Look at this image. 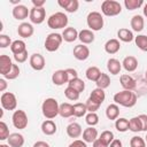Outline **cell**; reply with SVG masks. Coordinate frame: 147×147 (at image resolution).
I'll return each mask as SVG.
<instances>
[{"mask_svg":"<svg viewBox=\"0 0 147 147\" xmlns=\"http://www.w3.org/2000/svg\"><path fill=\"white\" fill-rule=\"evenodd\" d=\"M11 121H13V125L18 130L25 129L28 126V123H29L28 115L25 114L24 110H21V109L14 111V114L11 116Z\"/></svg>","mask_w":147,"mask_h":147,"instance_id":"cell-7","label":"cell"},{"mask_svg":"<svg viewBox=\"0 0 147 147\" xmlns=\"http://www.w3.org/2000/svg\"><path fill=\"white\" fill-rule=\"evenodd\" d=\"M78 39L82 41V44L87 45V44H91V42L94 41L95 36H94V33H93L92 30H90V29H84V30L79 31Z\"/></svg>","mask_w":147,"mask_h":147,"instance_id":"cell-21","label":"cell"},{"mask_svg":"<svg viewBox=\"0 0 147 147\" xmlns=\"http://www.w3.org/2000/svg\"><path fill=\"white\" fill-rule=\"evenodd\" d=\"M14 60H15L17 63H24V62L28 60V51L14 55Z\"/></svg>","mask_w":147,"mask_h":147,"instance_id":"cell-49","label":"cell"},{"mask_svg":"<svg viewBox=\"0 0 147 147\" xmlns=\"http://www.w3.org/2000/svg\"><path fill=\"white\" fill-rule=\"evenodd\" d=\"M10 45H11L10 38H9L7 34L1 33V34H0V47H1V48H6V47H8V46H10Z\"/></svg>","mask_w":147,"mask_h":147,"instance_id":"cell-47","label":"cell"},{"mask_svg":"<svg viewBox=\"0 0 147 147\" xmlns=\"http://www.w3.org/2000/svg\"><path fill=\"white\" fill-rule=\"evenodd\" d=\"M106 116L110 121H116L119 116V108L116 103H111L106 109Z\"/></svg>","mask_w":147,"mask_h":147,"instance_id":"cell-32","label":"cell"},{"mask_svg":"<svg viewBox=\"0 0 147 147\" xmlns=\"http://www.w3.org/2000/svg\"><path fill=\"white\" fill-rule=\"evenodd\" d=\"M107 69L111 75H118L122 69V63L117 59L111 57L107 61Z\"/></svg>","mask_w":147,"mask_h":147,"instance_id":"cell-28","label":"cell"},{"mask_svg":"<svg viewBox=\"0 0 147 147\" xmlns=\"http://www.w3.org/2000/svg\"><path fill=\"white\" fill-rule=\"evenodd\" d=\"M86 23L90 30L92 31H100L103 28V17L99 11H91L86 17Z\"/></svg>","mask_w":147,"mask_h":147,"instance_id":"cell-5","label":"cell"},{"mask_svg":"<svg viewBox=\"0 0 147 147\" xmlns=\"http://www.w3.org/2000/svg\"><path fill=\"white\" fill-rule=\"evenodd\" d=\"M67 134L70 138H78V137H80L83 134V130H82L80 124H78L76 122L69 124L67 126Z\"/></svg>","mask_w":147,"mask_h":147,"instance_id":"cell-27","label":"cell"},{"mask_svg":"<svg viewBox=\"0 0 147 147\" xmlns=\"http://www.w3.org/2000/svg\"><path fill=\"white\" fill-rule=\"evenodd\" d=\"M78 34L79 32L74 28V26H68L63 30L62 32V37H63V40L67 41V42H72L75 41L76 39H78Z\"/></svg>","mask_w":147,"mask_h":147,"instance_id":"cell-18","label":"cell"},{"mask_svg":"<svg viewBox=\"0 0 147 147\" xmlns=\"http://www.w3.org/2000/svg\"><path fill=\"white\" fill-rule=\"evenodd\" d=\"M85 122L90 126H95L99 123V116L96 115V113H88L85 116Z\"/></svg>","mask_w":147,"mask_h":147,"instance_id":"cell-43","label":"cell"},{"mask_svg":"<svg viewBox=\"0 0 147 147\" xmlns=\"http://www.w3.org/2000/svg\"><path fill=\"white\" fill-rule=\"evenodd\" d=\"M134 42L139 49H141L142 52H147V36L138 34L137 37H134Z\"/></svg>","mask_w":147,"mask_h":147,"instance_id":"cell-39","label":"cell"},{"mask_svg":"<svg viewBox=\"0 0 147 147\" xmlns=\"http://www.w3.org/2000/svg\"><path fill=\"white\" fill-rule=\"evenodd\" d=\"M0 147H10V146H9V145H6V144H1Z\"/></svg>","mask_w":147,"mask_h":147,"instance_id":"cell-59","label":"cell"},{"mask_svg":"<svg viewBox=\"0 0 147 147\" xmlns=\"http://www.w3.org/2000/svg\"><path fill=\"white\" fill-rule=\"evenodd\" d=\"M7 141H8V145L10 147H23L24 137L18 132H14V133H10L9 138L7 139Z\"/></svg>","mask_w":147,"mask_h":147,"instance_id":"cell-20","label":"cell"},{"mask_svg":"<svg viewBox=\"0 0 147 147\" xmlns=\"http://www.w3.org/2000/svg\"><path fill=\"white\" fill-rule=\"evenodd\" d=\"M7 88V82L5 78H0V92H5Z\"/></svg>","mask_w":147,"mask_h":147,"instance_id":"cell-56","label":"cell"},{"mask_svg":"<svg viewBox=\"0 0 147 147\" xmlns=\"http://www.w3.org/2000/svg\"><path fill=\"white\" fill-rule=\"evenodd\" d=\"M56 124L52 119H46L41 123V131L46 136H53L56 132Z\"/></svg>","mask_w":147,"mask_h":147,"instance_id":"cell-26","label":"cell"},{"mask_svg":"<svg viewBox=\"0 0 147 147\" xmlns=\"http://www.w3.org/2000/svg\"><path fill=\"white\" fill-rule=\"evenodd\" d=\"M59 115L63 118H68L71 117L74 115V105L69 103V102H63L60 105V109H59Z\"/></svg>","mask_w":147,"mask_h":147,"instance_id":"cell-29","label":"cell"},{"mask_svg":"<svg viewBox=\"0 0 147 147\" xmlns=\"http://www.w3.org/2000/svg\"><path fill=\"white\" fill-rule=\"evenodd\" d=\"M93 147H109V146H108L106 142H103L100 138H98V139L93 142Z\"/></svg>","mask_w":147,"mask_h":147,"instance_id":"cell-54","label":"cell"},{"mask_svg":"<svg viewBox=\"0 0 147 147\" xmlns=\"http://www.w3.org/2000/svg\"><path fill=\"white\" fill-rule=\"evenodd\" d=\"M33 147H51L46 141H37V142H34L33 144Z\"/></svg>","mask_w":147,"mask_h":147,"instance_id":"cell-57","label":"cell"},{"mask_svg":"<svg viewBox=\"0 0 147 147\" xmlns=\"http://www.w3.org/2000/svg\"><path fill=\"white\" fill-rule=\"evenodd\" d=\"M91 101H93V102H95V103H98V105H102V102L105 101V99H106V93H105V91L102 90V88H94L92 92H91V94H90V98H88Z\"/></svg>","mask_w":147,"mask_h":147,"instance_id":"cell-24","label":"cell"},{"mask_svg":"<svg viewBox=\"0 0 147 147\" xmlns=\"http://www.w3.org/2000/svg\"><path fill=\"white\" fill-rule=\"evenodd\" d=\"M101 11L106 16H117L122 11V6L115 0H105L101 3Z\"/></svg>","mask_w":147,"mask_h":147,"instance_id":"cell-4","label":"cell"},{"mask_svg":"<svg viewBox=\"0 0 147 147\" xmlns=\"http://www.w3.org/2000/svg\"><path fill=\"white\" fill-rule=\"evenodd\" d=\"M87 113V108L85 103L82 102H77L74 105V116L75 117H83L85 116Z\"/></svg>","mask_w":147,"mask_h":147,"instance_id":"cell-35","label":"cell"},{"mask_svg":"<svg viewBox=\"0 0 147 147\" xmlns=\"http://www.w3.org/2000/svg\"><path fill=\"white\" fill-rule=\"evenodd\" d=\"M140 122H141V126H142V131L147 132V115L146 114H141L138 116Z\"/></svg>","mask_w":147,"mask_h":147,"instance_id":"cell-52","label":"cell"},{"mask_svg":"<svg viewBox=\"0 0 147 147\" xmlns=\"http://www.w3.org/2000/svg\"><path fill=\"white\" fill-rule=\"evenodd\" d=\"M68 86L75 88V90L78 91L79 93L85 90V83H84V80L80 79L79 77H77V78H75V79H72V80H70V82H68Z\"/></svg>","mask_w":147,"mask_h":147,"instance_id":"cell-37","label":"cell"},{"mask_svg":"<svg viewBox=\"0 0 147 147\" xmlns=\"http://www.w3.org/2000/svg\"><path fill=\"white\" fill-rule=\"evenodd\" d=\"M129 130L132 131V132H140V131H142L141 122H140L138 116L132 117L131 119H129Z\"/></svg>","mask_w":147,"mask_h":147,"instance_id":"cell-36","label":"cell"},{"mask_svg":"<svg viewBox=\"0 0 147 147\" xmlns=\"http://www.w3.org/2000/svg\"><path fill=\"white\" fill-rule=\"evenodd\" d=\"M114 101L116 105L126 107V108H131L137 103V94L132 91H121L117 92L114 95Z\"/></svg>","mask_w":147,"mask_h":147,"instance_id":"cell-1","label":"cell"},{"mask_svg":"<svg viewBox=\"0 0 147 147\" xmlns=\"http://www.w3.org/2000/svg\"><path fill=\"white\" fill-rule=\"evenodd\" d=\"M99 138H100V139H101L103 142H106L108 146H109V145L111 144V141L115 139V137H114V133H113L111 131H108V130L103 131Z\"/></svg>","mask_w":147,"mask_h":147,"instance_id":"cell-46","label":"cell"},{"mask_svg":"<svg viewBox=\"0 0 147 147\" xmlns=\"http://www.w3.org/2000/svg\"><path fill=\"white\" fill-rule=\"evenodd\" d=\"M59 109H60V105L57 102L56 99L54 98H47L44 100L42 105H41V111L42 115L47 118V119H53L59 115Z\"/></svg>","mask_w":147,"mask_h":147,"instance_id":"cell-2","label":"cell"},{"mask_svg":"<svg viewBox=\"0 0 147 147\" xmlns=\"http://www.w3.org/2000/svg\"><path fill=\"white\" fill-rule=\"evenodd\" d=\"M74 56L78 61H85L90 56V48L87 46H85L84 44L77 45L74 48Z\"/></svg>","mask_w":147,"mask_h":147,"instance_id":"cell-11","label":"cell"},{"mask_svg":"<svg viewBox=\"0 0 147 147\" xmlns=\"http://www.w3.org/2000/svg\"><path fill=\"white\" fill-rule=\"evenodd\" d=\"M85 105H86L87 111H90V113H95V111H96V110H99V108H100V105H98V103H95V102L91 101L90 99H87V100H86Z\"/></svg>","mask_w":147,"mask_h":147,"instance_id":"cell-48","label":"cell"},{"mask_svg":"<svg viewBox=\"0 0 147 147\" xmlns=\"http://www.w3.org/2000/svg\"><path fill=\"white\" fill-rule=\"evenodd\" d=\"M10 51L13 52L14 55L20 54V53H23V52L26 51V45H25V42L23 40H18V39L17 40H14L11 42V45H10Z\"/></svg>","mask_w":147,"mask_h":147,"instance_id":"cell-33","label":"cell"},{"mask_svg":"<svg viewBox=\"0 0 147 147\" xmlns=\"http://www.w3.org/2000/svg\"><path fill=\"white\" fill-rule=\"evenodd\" d=\"M34 32V29L32 26L31 23H28V22H23L18 25L17 28V33L20 37L22 38H30Z\"/></svg>","mask_w":147,"mask_h":147,"instance_id":"cell-16","label":"cell"},{"mask_svg":"<svg viewBox=\"0 0 147 147\" xmlns=\"http://www.w3.org/2000/svg\"><path fill=\"white\" fill-rule=\"evenodd\" d=\"M109 147H123V144L119 139H114L111 141V144L109 145Z\"/></svg>","mask_w":147,"mask_h":147,"instance_id":"cell-55","label":"cell"},{"mask_svg":"<svg viewBox=\"0 0 147 147\" xmlns=\"http://www.w3.org/2000/svg\"><path fill=\"white\" fill-rule=\"evenodd\" d=\"M101 74H102L101 70H100L98 67H94V65L88 67V68L86 69V71H85L86 78H87L88 80H92V82H96V80L100 78Z\"/></svg>","mask_w":147,"mask_h":147,"instance_id":"cell-31","label":"cell"},{"mask_svg":"<svg viewBox=\"0 0 147 147\" xmlns=\"http://www.w3.org/2000/svg\"><path fill=\"white\" fill-rule=\"evenodd\" d=\"M142 11H144V15L147 17V3L144 5V9H142Z\"/></svg>","mask_w":147,"mask_h":147,"instance_id":"cell-58","label":"cell"},{"mask_svg":"<svg viewBox=\"0 0 147 147\" xmlns=\"http://www.w3.org/2000/svg\"><path fill=\"white\" fill-rule=\"evenodd\" d=\"M30 65L33 70L36 71H40L45 68V64H46V61H45V57L39 54V53H33L31 56H30Z\"/></svg>","mask_w":147,"mask_h":147,"instance_id":"cell-10","label":"cell"},{"mask_svg":"<svg viewBox=\"0 0 147 147\" xmlns=\"http://www.w3.org/2000/svg\"><path fill=\"white\" fill-rule=\"evenodd\" d=\"M119 83H121L122 87H123L124 90H126V91H133V90L137 87V82H136V79H134L132 76L127 75V74L121 75V77H119Z\"/></svg>","mask_w":147,"mask_h":147,"instance_id":"cell-13","label":"cell"},{"mask_svg":"<svg viewBox=\"0 0 147 147\" xmlns=\"http://www.w3.org/2000/svg\"><path fill=\"white\" fill-rule=\"evenodd\" d=\"M68 16L62 13V11H57L53 15H51L47 20V25L51 29H64L68 25Z\"/></svg>","mask_w":147,"mask_h":147,"instance_id":"cell-3","label":"cell"},{"mask_svg":"<svg viewBox=\"0 0 147 147\" xmlns=\"http://www.w3.org/2000/svg\"><path fill=\"white\" fill-rule=\"evenodd\" d=\"M122 67L127 71V72H132L134 71L137 68H138V60L132 56V55H129L126 57H124L123 62H122Z\"/></svg>","mask_w":147,"mask_h":147,"instance_id":"cell-19","label":"cell"},{"mask_svg":"<svg viewBox=\"0 0 147 147\" xmlns=\"http://www.w3.org/2000/svg\"><path fill=\"white\" fill-rule=\"evenodd\" d=\"M121 49V44L118 39H109L107 40V42L105 44V51L108 54H116L118 51Z\"/></svg>","mask_w":147,"mask_h":147,"instance_id":"cell-23","label":"cell"},{"mask_svg":"<svg viewBox=\"0 0 147 147\" xmlns=\"http://www.w3.org/2000/svg\"><path fill=\"white\" fill-rule=\"evenodd\" d=\"M30 21L33 24H41L46 18V10L45 8H36L32 7L30 9Z\"/></svg>","mask_w":147,"mask_h":147,"instance_id":"cell-9","label":"cell"},{"mask_svg":"<svg viewBox=\"0 0 147 147\" xmlns=\"http://www.w3.org/2000/svg\"><path fill=\"white\" fill-rule=\"evenodd\" d=\"M0 102L3 109L6 110H15L17 107V100L14 93L11 92H3L0 98Z\"/></svg>","mask_w":147,"mask_h":147,"instance_id":"cell-8","label":"cell"},{"mask_svg":"<svg viewBox=\"0 0 147 147\" xmlns=\"http://www.w3.org/2000/svg\"><path fill=\"white\" fill-rule=\"evenodd\" d=\"M62 41H63L62 34L56 33V32H52L45 39V48L48 52H55L60 48Z\"/></svg>","mask_w":147,"mask_h":147,"instance_id":"cell-6","label":"cell"},{"mask_svg":"<svg viewBox=\"0 0 147 147\" xmlns=\"http://www.w3.org/2000/svg\"><path fill=\"white\" fill-rule=\"evenodd\" d=\"M52 82L56 86H62L63 84L68 83L69 82V78H68L67 71L63 70V69H60V70L54 71V74L52 75Z\"/></svg>","mask_w":147,"mask_h":147,"instance_id":"cell-12","label":"cell"},{"mask_svg":"<svg viewBox=\"0 0 147 147\" xmlns=\"http://www.w3.org/2000/svg\"><path fill=\"white\" fill-rule=\"evenodd\" d=\"M98 139V130L94 126H88L83 131V140L87 142H94Z\"/></svg>","mask_w":147,"mask_h":147,"instance_id":"cell-22","label":"cell"},{"mask_svg":"<svg viewBox=\"0 0 147 147\" xmlns=\"http://www.w3.org/2000/svg\"><path fill=\"white\" fill-rule=\"evenodd\" d=\"M144 5V0H124V6L127 10H134Z\"/></svg>","mask_w":147,"mask_h":147,"instance_id":"cell-40","label":"cell"},{"mask_svg":"<svg viewBox=\"0 0 147 147\" xmlns=\"http://www.w3.org/2000/svg\"><path fill=\"white\" fill-rule=\"evenodd\" d=\"M9 136H10V133H9V129H8L7 124L3 121H1L0 122V140L3 141L6 139H8Z\"/></svg>","mask_w":147,"mask_h":147,"instance_id":"cell-44","label":"cell"},{"mask_svg":"<svg viewBox=\"0 0 147 147\" xmlns=\"http://www.w3.org/2000/svg\"><path fill=\"white\" fill-rule=\"evenodd\" d=\"M115 127L118 132H125L129 130V119L124 117H119L115 121Z\"/></svg>","mask_w":147,"mask_h":147,"instance_id":"cell-38","label":"cell"},{"mask_svg":"<svg viewBox=\"0 0 147 147\" xmlns=\"http://www.w3.org/2000/svg\"><path fill=\"white\" fill-rule=\"evenodd\" d=\"M130 147H146V141L141 137L134 136L130 140Z\"/></svg>","mask_w":147,"mask_h":147,"instance_id":"cell-45","label":"cell"},{"mask_svg":"<svg viewBox=\"0 0 147 147\" xmlns=\"http://www.w3.org/2000/svg\"><path fill=\"white\" fill-rule=\"evenodd\" d=\"M117 37L119 40H122L124 42H131L132 40H134L133 32L129 29H125V28H122L117 31Z\"/></svg>","mask_w":147,"mask_h":147,"instance_id":"cell-30","label":"cell"},{"mask_svg":"<svg viewBox=\"0 0 147 147\" xmlns=\"http://www.w3.org/2000/svg\"><path fill=\"white\" fill-rule=\"evenodd\" d=\"M13 16L17 21H23L28 16H30V10L24 5H17L13 8Z\"/></svg>","mask_w":147,"mask_h":147,"instance_id":"cell-14","label":"cell"},{"mask_svg":"<svg viewBox=\"0 0 147 147\" xmlns=\"http://www.w3.org/2000/svg\"><path fill=\"white\" fill-rule=\"evenodd\" d=\"M20 72H21V70H20V67L17 65V64H13V67H11V69H10V71L7 74V75H5L3 77H5V79H8V80H13V79H16L18 76H20Z\"/></svg>","mask_w":147,"mask_h":147,"instance_id":"cell-42","label":"cell"},{"mask_svg":"<svg viewBox=\"0 0 147 147\" xmlns=\"http://www.w3.org/2000/svg\"><path fill=\"white\" fill-rule=\"evenodd\" d=\"M65 71H67V74H68V78H69V82L78 77L77 70H76V69H74V68H68V69H65Z\"/></svg>","mask_w":147,"mask_h":147,"instance_id":"cell-50","label":"cell"},{"mask_svg":"<svg viewBox=\"0 0 147 147\" xmlns=\"http://www.w3.org/2000/svg\"><path fill=\"white\" fill-rule=\"evenodd\" d=\"M57 3L68 13H76L79 8L78 0H59Z\"/></svg>","mask_w":147,"mask_h":147,"instance_id":"cell-15","label":"cell"},{"mask_svg":"<svg viewBox=\"0 0 147 147\" xmlns=\"http://www.w3.org/2000/svg\"><path fill=\"white\" fill-rule=\"evenodd\" d=\"M13 64L14 63L11 62V60H10V57L8 55H5V54L0 55V74L2 76L7 75L10 71Z\"/></svg>","mask_w":147,"mask_h":147,"instance_id":"cell-17","label":"cell"},{"mask_svg":"<svg viewBox=\"0 0 147 147\" xmlns=\"http://www.w3.org/2000/svg\"><path fill=\"white\" fill-rule=\"evenodd\" d=\"M95 84H96V87H98V88L105 90V88L109 87V85H110V77H109L107 74L102 72L101 76H100V78L95 82Z\"/></svg>","mask_w":147,"mask_h":147,"instance_id":"cell-34","label":"cell"},{"mask_svg":"<svg viewBox=\"0 0 147 147\" xmlns=\"http://www.w3.org/2000/svg\"><path fill=\"white\" fill-rule=\"evenodd\" d=\"M145 79H146V82H147V70H146V72H145Z\"/></svg>","mask_w":147,"mask_h":147,"instance_id":"cell-60","label":"cell"},{"mask_svg":"<svg viewBox=\"0 0 147 147\" xmlns=\"http://www.w3.org/2000/svg\"><path fill=\"white\" fill-rule=\"evenodd\" d=\"M46 1L45 0H32V5L36 8H44Z\"/></svg>","mask_w":147,"mask_h":147,"instance_id":"cell-53","label":"cell"},{"mask_svg":"<svg viewBox=\"0 0 147 147\" xmlns=\"http://www.w3.org/2000/svg\"><path fill=\"white\" fill-rule=\"evenodd\" d=\"M68 147H87V145H86V142H85L84 140L76 139V140H74Z\"/></svg>","mask_w":147,"mask_h":147,"instance_id":"cell-51","label":"cell"},{"mask_svg":"<svg viewBox=\"0 0 147 147\" xmlns=\"http://www.w3.org/2000/svg\"><path fill=\"white\" fill-rule=\"evenodd\" d=\"M79 92L78 91H76L75 88H72V87H70V86H67V88L64 90V95H65V98L67 99H69V100H71V101H76V100H78L79 99Z\"/></svg>","mask_w":147,"mask_h":147,"instance_id":"cell-41","label":"cell"},{"mask_svg":"<svg viewBox=\"0 0 147 147\" xmlns=\"http://www.w3.org/2000/svg\"><path fill=\"white\" fill-rule=\"evenodd\" d=\"M145 138H146V139H145V141L147 142V134H146V137H145Z\"/></svg>","mask_w":147,"mask_h":147,"instance_id":"cell-61","label":"cell"},{"mask_svg":"<svg viewBox=\"0 0 147 147\" xmlns=\"http://www.w3.org/2000/svg\"><path fill=\"white\" fill-rule=\"evenodd\" d=\"M130 25H131L132 30L136 31V32L142 31L144 30V26H145L144 17L141 15H134V16H132V18L130 21Z\"/></svg>","mask_w":147,"mask_h":147,"instance_id":"cell-25","label":"cell"}]
</instances>
